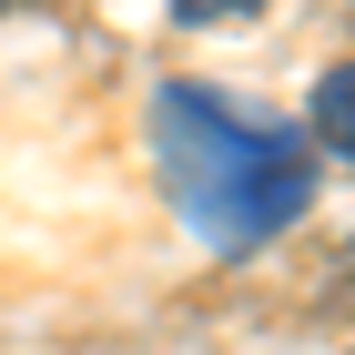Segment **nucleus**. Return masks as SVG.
Instances as JSON below:
<instances>
[{"label": "nucleus", "mask_w": 355, "mask_h": 355, "mask_svg": "<svg viewBox=\"0 0 355 355\" xmlns=\"http://www.w3.org/2000/svg\"><path fill=\"white\" fill-rule=\"evenodd\" d=\"M345 102H355L345 71H325V153H345Z\"/></svg>", "instance_id": "7ed1b4c3"}, {"label": "nucleus", "mask_w": 355, "mask_h": 355, "mask_svg": "<svg viewBox=\"0 0 355 355\" xmlns=\"http://www.w3.org/2000/svg\"><path fill=\"white\" fill-rule=\"evenodd\" d=\"M244 10H264V0H173V21H193V31H214V21H244Z\"/></svg>", "instance_id": "f03ea898"}, {"label": "nucleus", "mask_w": 355, "mask_h": 355, "mask_svg": "<svg viewBox=\"0 0 355 355\" xmlns=\"http://www.w3.org/2000/svg\"><path fill=\"white\" fill-rule=\"evenodd\" d=\"M153 153H163V183L183 203V223L214 254H264L284 223L315 203V153H304L284 122L264 112H234L193 82H163L153 102Z\"/></svg>", "instance_id": "f257e3e1"}]
</instances>
